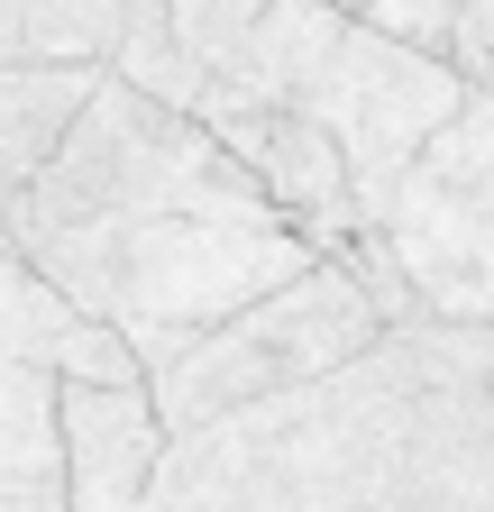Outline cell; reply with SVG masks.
I'll use <instances>...</instances> for the list:
<instances>
[{
  "label": "cell",
  "instance_id": "1",
  "mask_svg": "<svg viewBox=\"0 0 494 512\" xmlns=\"http://www.w3.org/2000/svg\"><path fill=\"white\" fill-rule=\"evenodd\" d=\"M220 92L302 110L339 147L348 192L366 211H376L385 183L430 147V128H449V110L467 101V83L449 74V55L403 46L385 28L330 10V0H266L257 28L238 37Z\"/></svg>",
  "mask_w": 494,
  "mask_h": 512
},
{
  "label": "cell",
  "instance_id": "2",
  "mask_svg": "<svg viewBox=\"0 0 494 512\" xmlns=\"http://www.w3.org/2000/svg\"><path fill=\"white\" fill-rule=\"evenodd\" d=\"M312 256L321 247L284 211H156L46 256L37 275L74 311H92L101 330H119V348L147 375L202 330H220L229 311H247L257 293H275L284 275H302Z\"/></svg>",
  "mask_w": 494,
  "mask_h": 512
},
{
  "label": "cell",
  "instance_id": "3",
  "mask_svg": "<svg viewBox=\"0 0 494 512\" xmlns=\"http://www.w3.org/2000/svg\"><path fill=\"white\" fill-rule=\"evenodd\" d=\"M366 339H385L376 293H366L339 256H312L302 275H284L275 293L229 311L220 330H202L193 348H174L165 366H147V403H156L165 439H183V430H202L220 412L275 403V394H293V384L348 366Z\"/></svg>",
  "mask_w": 494,
  "mask_h": 512
},
{
  "label": "cell",
  "instance_id": "4",
  "mask_svg": "<svg viewBox=\"0 0 494 512\" xmlns=\"http://www.w3.org/2000/svg\"><path fill=\"white\" fill-rule=\"evenodd\" d=\"M366 220L430 320L494 330V92H467L449 128H430V147L385 183Z\"/></svg>",
  "mask_w": 494,
  "mask_h": 512
},
{
  "label": "cell",
  "instance_id": "5",
  "mask_svg": "<svg viewBox=\"0 0 494 512\" xmlns=\"http://www.w3.org/2000/svg\"><path fill=\"white\" fill-rule=\"evenodd\" d=\"M193 119L211 128V138L247 165V183L266 192V202L312 238L321 256H339L357 229H366V202L348 192V165H339V147L321 138L302 110H275V101H238V92H220V83H202V101H193Z\"/></svg>",
  "mask_w": 494,
  "mask_h": 512
},
{
  "label": "cell",
  "instance_id": "6",
  "mask_svg": "<svg viewBox=\"0 0 494 512\" xmlns=\"http://www.w3.org/2000/svg\"><path fill=\"white\" fill-rule=\"evenodd\" d=\"M165 458V421L147 384H74L55 375V485L65 512H138Z\"/></svg>",
  "mask_w": 494,
  "mask_h": 512
},
{
  "label": "cell",
  "instance_id": "7",
  "mask_svg": "<svg viewBox=\"0 0 494 512\" xmlns=\"http://www.w3.org/2000/svg\"><path fill=\"white\" fill-rule=\"evenodd\" d=\"M0 357L46 366V375H74V384H147L138 357L119 348V330H101L92 311H74L28 256L0 229Z\"/></svg>",
  "mask_w": 494,
  "mask_h": 512
},
{
  "label": "cell",
  "instance_id": "8",
  "mask_svg": "<svg viewBox=\"0 0 494 512\" xmlns=\"http://www.w3.org/2000/svg\"><path fill=\"white\" fill-rule=\"evenodd\" d=\"M92 83H101V64H0V192L28 183L65 147V128L92 101Z\"/></svg>",
  "mask_w": 494,
  "mask_h": 512
},
{
  "label": "cell",
  "instance_id": "9",
  "mask_svg": "<svg viewBox=\"0 0 494 512\" xmlns=\"http://www.w3.org/2000/svg\"><path fill=\"white\" fill-rule=\"evenodd\" d=\"M129 0H0V64H110Z\"/></svg>",
  "mask_w": 494,
  "mask_h": 512
},
{
  "label": "cell",
  "instance_id": "10",
  "mask_svg": "<svg viewBox=\"0 0 494 512\" xmlns=\"http://www.w3.org/2000/svg\"><path fill=\"white\" fill-rule=\"evenodd\" d=\"M55 485V375L0 357V494Z\"/></svg>",
  "mask_w": 494,
  "mask_h": 512
},
{
  "label": "cell",
  "instance_id": "11",
  "mask_svg": "<svg viewBox=\"0 0 494 512\" xmlns=\"http://www.w3.org/2000/svg\"><path fill=\"white\" fill-rule=\"evenodd\" d=\"M257 10L266 0H165V37L183 55V74H193V101H202V83L229 74V55H238L247 28H257Z\"/></svg>",
  "mask_w": 494,
  "mask_h": 512
},
{
  "label": "cell",
  "instance_id": "12",
  "mask_svg": "<svg viewBox=\"0 0 494 512\" xmlns=\"http://www.w3.org/2000/svg\"><path fill=\"white\" fill-rule=\"evenodd\" d=\"M440 55L467 92H494V0H449V28H440Z\"/></svg>",
  "mask_w": 494,
  "mask_h": 512
},
{
  "label": "cell",
  "instance_id": "13",
  "mask_svg": "<svg viewBox=\"0 0 494 512\" xmlns=\"http://www.w3.org/2000/svg\"><path fill=\"white\" fill-rule=\"evenodd\" d=\"M330 10L385 28V37H403V46H430V55H440V28H449V0H330Z\"/></svg>",
  "mask_w": 494,
  "mask_h": 512
},
{
  "label": "cell",
  "instance_id": "14",
  "mask_svg": "<svg viewBox=\"0 0 494 512\" xmlns=\"http://www.w3.org/2000/svg\"><path fill=\"white\" fill-rule=\"evenodd\" d=\"M0 512H65V485H28V494H0Z\"/></svg>",
  "mask_w": 494,
  "mask_h": 512
}]
</instances>
